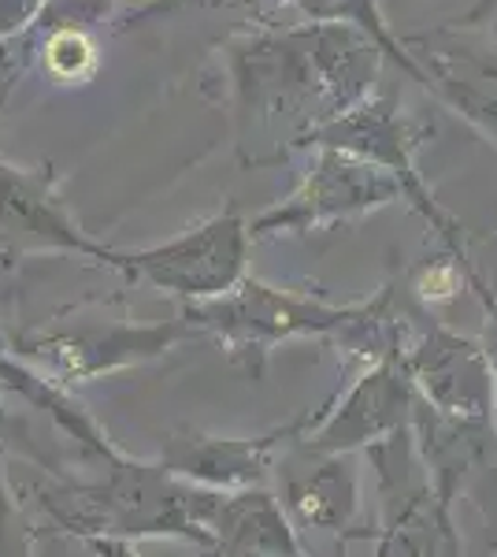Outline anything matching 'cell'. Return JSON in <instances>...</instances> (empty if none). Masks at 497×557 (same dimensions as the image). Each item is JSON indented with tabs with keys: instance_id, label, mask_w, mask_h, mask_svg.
Instances as JSON below:
<instances>
[{
	"instance_id": "obj_13",
	"label": "cell",
	"mask_w": 497,
	"mask_h": 557,
	"mask_svg": "<svg viewBox=\"0 0 497 557\" xmlns=\"http://www.w3.org/2000/svg\"><path fill=\"white\" fill-rule=\"evenodd\" d=\"M8 354H12V335L0 327V357H8Z\"/></svg>"
},
{
	"instance_id": "obj_3",
	"label": "cell",
	"mask_w": 497,
	"mask_h": 557,
	"mask_svg": "<svg viewBox=\"0 0 497 557\" xmlns=\"http://www.w3.org/2000/svg\"><path fill=\"white\" fill-rule=\"evenodd\" d=\"M249 223L241 212L223 209L208 215L204 223L146 249H115V272L126 278H146L157 290L171 294L183 305H201L227 298L234 286L246 278L249 257Z\"/></svg>"
},
{
	"instance_id": "obj_4",
	"label": "cell",
	"mask_w": 497,
	"mask_h": 557,
	"mask_svg": "<svg viewBox=\"0 0 497 557\" xmlns=\"http://www.w3.org/2000/svg\"><path fill=\"white\" fill-rule=\"evenodd\" d=\"M183 317L197 331L215 335L234 357H257L264 361L271 346L283 343L290 335H323V331L338 327L352 320L357 312L327 309L323 301L297 298L290 290H278L260 278H241L227 298L183 305Z\"/></svg>"
},
{
	"instance_id": "obj_10",
	"label": "cell",
	"mask_w": 497,
	"mask_h": 557,
	"mask_svg": "<svg viewBox=\"0 0 497 557\" xmlns=\"http://www.w3.org/2000/svg\"><path fill=\"white\" fill-rule=\"evenodd\" d=\"M49 0H0V38H12L26 23H38Z\"/></svg>"
},
{
	"instance_id": "obj_6",
	"label": "cell",
	"mask_w": 497,
	"mask_h": 557,
	"mask_svg": "<svg viewBox=\"0 0 497 557\" xmlns=\"http://www.w3.org/2000/svg\"><path fill=\"white\" fill-rule=\"evenodd\" d=\"M0 238L23 249L89 257L115 272V249L89 238L63 209L57 175L20 168L4 157H0Z\"/></svg>"
},
{
	"instance_id": "obj_14",
	"label": "cell",
	"mask_w": 497,
	"mask_h": 557,
	"mask_svg": "<svg viewBox=\"0 0 497 557\" xmlns=\"http://www.w3.org/2000/svg\"><path fill=\"white\" fill-rule=\"evenodd\" d=\"M194 4H227V0H194Z\"/></svg>"
},
{
	"instance_id": "obj_8",
	"label": "cell",
	"mask_w": 497,
	"mask_h": 557,
	"mask_svg": "<svg viewBox=\"0 0 497 557\" xmlns=\"http://www.w3.org/2000/svg\"><path fill=\"white\" fill-rule=\"evenodd\" d=\"M38 26L45 30V45H41L45 75L67 86L89 83V78L97 75L101 57H97V45L83 23H49L38 15Z\"/></svg>"
},
{
	"instance_id": "obj_9",
	"label": "cell",
	"mask_w": 497,
	"mask_h": 557,
	"mask_svg": "<svg viewBox=\"0 0 497 557\" xmlns=\"http://www.w3.org/2000/svg\"><path fill=\"white\" fill-rule=\"evenodd\" d=\"M0 557H34L30 528H26L20 506H15L4 469H0Z\"/></svg>"
},
{
	"instance_id": "obj_15",
	"label": "cell",
	"mask_w": 497,
	"mask_h": 557,
	"mask_svg": "<svg viewBox=\"0 0 497 557\" xmlns=\"http://www.w3.org/2000/svg\"><path fill=\"white\" fill-rule=\"evenodd\" d=\"M208 557H220V554H208Z\"/></svg>"
},
{
	"instance_id": "obj_5",
	"label": "cell",
	"mask_w": 497,
	"mask_h": 557,
	"mask_svg": "<svg viewBox=\"0 0 497 557\" xmlns=\"http://www.w3.org/2000/svg\"><path fill=\"white\" fill-rule=\"evenodd\" d=\"M401 194V186L372 160H360L341 149H320L305 183L286 197L278 209H271L252 223V238L283 235V231H309L334 223L341 215L375 209Z\"/></svg>"
},
{
	"instance_id": "obj_11",
	"label": "cell",
	"mask_w": 497,
	"mask_h": 557,
	"mask_svg": "<svg viewBox=\"0 0 497 557\" xmlns=\"http://www.w3.org/2000/svg\"><path fill=\"white\" fill-rule=\"evenodd\" d=\"M457 26H464V30H486L497 41V0H479L472 12L460 15Z\"/></svg>"
},
{
	"instance_id": "obj_1",
	"label": "cell",
	"mask_w": 497,
	"mask_h": 557,
	"mask_svg": "<svg viewBox=\"0 0 497 557\" xmlns=\"http://www.w3.org/2000/svg\"><path fill=\"white\" fill-rule=\"evenodd\" d=\"M45 517L86 543V539H189L215 554L212 520L223 494L183 483L164 465L123 461L97 469L89 480H49L30 487Z\"/></svg>"
},
{
	"instance_id": "obj_12",
	"label": "cell",
	"mask_w": 497,
	"mask_h": 557,
	"mask_svg": "<svg viewBox=\"0 0 497 557\" xmlns=\"http://www.w3.org/2000/svg\"><path fill=\"white\" fill-rule=\"evenodd\" d=\"M86 550L94 557H141L126 539H86Z\"/></svg>"
},
{
	"instance_id": "obj_2",
	"label": "cell",
	"mask_w": 497,
	"mask_h": 557,
	"mask_svg": "<svg viewBox=\"0 0 497 557\" xmlns=\"http://www.w3.org/2000/svg\"><path fill=\"white\" fill-rule=\"evenodd\" d=\"M201 335L186 317L164 323L134 320H57L49 327L12 335V354L63 386L94 383L171 354L178 343Z\"/></svg>"
},
{
	"instance_id": "obj_7",
	"label": "cell",
	"mask_w": 497,
	"mask_h": 557,
	"mask_svg": "<svg viewBox=\"0 0 497 557\" xmlns=\"http://www.w3.org/2000/svg\"><path fill=\"white\" fill-rule=\"evenodd\" d=\"M294 435V428L271 431L260 438H212V435H167L160 465L183 483L220 494L252 491L264 480L278 438Z\"/></svg>"
}]
</instances>
